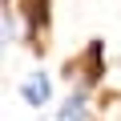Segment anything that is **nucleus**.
<instances>
[{
    "label": "nucleus",
    "instance_id": "nucleus-3",
    "mask_svg": "<svg viewBox=\"0 0 121 121\" xmlns=\"http://www.w3.org/2000/svg\"><path fill=\"white\" fill-rule=\"evenodd\" d=\"M24 12H28V24H32L36 32L48 28V0H28V8H24Z\"/></svg>",
    "mask_w": 121,
    "mask_h": 121
},
{
    "label": "nucleus",
    "instance_id": "nucleus-1",
    "mask_svg": "<svg viewBox=\"0 0 121 121\" xmlns=\"http://www.w3.org/2000/svg\"><path fill=\"white\" fill-rule=\"evenodd\" d=\"M20 97L28 101V105H44L48 97H52V77L44 73V69H36L28 81H24V89H20Z\"/></svg>",
    "mask_w": 121,
    "mask_h": 121
},
{
    "label": "nucleus",
    "instance_id": "nucleus-2",
    "mask_svg": "<svg viewBox=\"0 0 121 121\" xmlns=\"http://www.w3.org/2000/svg\"><path fill=\"white\" fill-rule=\"evenodd\" d=\"M56 121H89V89L69 93V101L60 105V117Z\"/></svg>",
    "mask_w": 121,
    "mask_h": 121
}]
</instances>
